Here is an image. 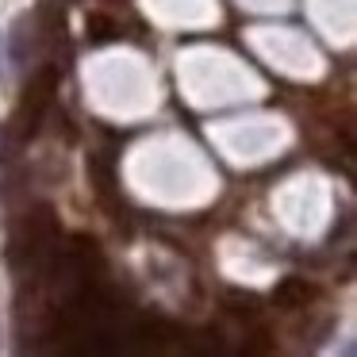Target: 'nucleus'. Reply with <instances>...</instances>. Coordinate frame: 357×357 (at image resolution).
<instances>
[{
  "label": "nucleus",
  "instance_id": "nucleus-1",
  "mask_svg": "<svg viewBox=\"0 0 357 357\" xmlns=\"http://www.w3.org/2000/svg\"><path fill=\"white\" fill-rule=\"evenodd\" d=\"M311 284H303V280H284V284L277 288V300L284 303V307H296V303H307L311 300Z\"/></svg>",
  "mask_w": 357,
  "mask_h": 357
}]
</instances>
